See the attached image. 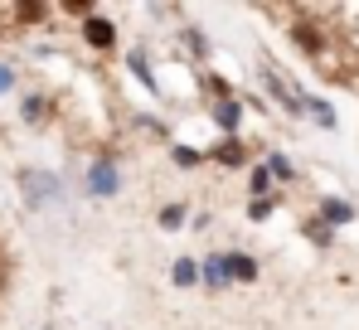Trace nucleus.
I'll return each instance as SVG.
<instances>
[{
    "mask_svg": "<svg viewBox=\"0 0 359 330\" xmlns=\"http://www.w3.org/2000/svg\"><path fill=\"white\" fill-rule=\"evenodd\" d=\"M15 185H20V194H25L29 209H59V204H63V180L54 175V170L25 165V170L15 175Z\"/></svg>",
    "mask_w": 359,
    "mask_h": 330,
    "instance_id": "obj_1",
    "label": "nucleus"
},
{
    "mask_svg": "<svg viewBox=\"0 0 359 330\" xmlns=\"http://www.w3.org/2000/svg\"><path fill=\"white\" fill-rule=\"evenodd\" d=\"M117 190H121V170H117V161L97 156V161L88 165V194H97V199H112Z\"/></svg>",
    "mask_w": 359,
    "mask_h": 330,
    "instance_id": "obj_2",
    "label": "nucleus"
},
{
    "mask_svg": "<svg viewBox=\"0 0 359 330\" xmlns=\"http://www.w3.org/2000/svg\"><path fill=\"white\" fill-rule=\"evenodd\" d=\"M262 83H267V93H272V98H277V103H282L287 112H306V98H301L297 88H292V83L282 78V68L262 63Z\"/></svg>",
    "mask_w": 359,
    "mask_h": 330,
    "instance_id": "obj_3",
    "label": "nucleus"
},
{
    "mask_svg": "<svg viewBox=\"0 0 359 330\" xmlns=\"http://www.w3.org/2000/svg\"><path fill=\"white\" fill-rule=\"evenodd\" d=\"M83 39H88L93 49H112V44H117V25L102 20V15H88V20H83Z\"/></svg>",
    "mask_w": 359,
    "mask_h": 330,
    "instance_id": "obj_4",
    "label": "nucleus"
},
{
    "mask_svg": "<svg viewBox=\"0 0 359 330\" xmlns=\"http://www.w3.org/2000/svg\"><path fill=\"white\" fill-rule=\"evenodd\" d=\"M224 282H257V258L252 253H224Z\"/></svg>",
    "mask_w": 359,
    "mask_h": 330,
    "instance_id": "obj_5",
    "label": "nucleus"
},
{
    "mask_svg": "<svg viewBox=\"0 0 359 330\" xmlns=\"http://www.w3.org/2000/svg\"><path fill=\"white\" fill-rule=\"evenodd\" d=\"M214 161H219V165H243V161H248V146H243L238 136H229V141L214 146Z\"/></svg>",
    "mask_w": 359,
    "mask_h": 330,
    "instance_id": "obj_6",
    "label": "nucleus"
},
{
    "mask_svg": "<svg viewBox=\"0 0 359 330\" xmlns=\"http://www.w3.org/2000/svg\"><path fill=\"white\" fill-rule=\"evenodd\" d=\"M214 121H219L224 131H233V126L243 121V103H233V98H224V103L214 107Z\"/></svg>",
    "mask_w": 359,
    "mask_h": 330,
    "instance_id": "obj_7",
    "label": "nucleus"
},
{
    "mask_svg": "<svg viewBox=\"0 0 359 330\" xmlns=\"http://www.w3.org/2000/svg\"><path fill=\"white\" fill-rule=\"evenodd\" d=\"M292 34H297V44L306 49V54H320V49H325V34H320L316 25H297Z\"/></svg>",
    "mask_w": 359,
    "mask_h": 330,
    "instance_id": "obj_8",
    "label": "nucleus"
},
{
    "mask_svg": "<svg viewBox=\"0 0 359 330\" xmlns=\"http://www.w3.org/2000/svg\"><path fill=\"white\" fill-rule=\"evenodd\" d=\"M350 219H355L350 204H340V199H325V204H320V223H325V228H330V223H350Z\"/></svg>",
    "mask_w": 359,
    "mask_h": 330,
    "instance_id": "obj_9",
    "label": "nucleus"
},
{
    "mask_svg": "<svg viewBox=\"0 0 359 330\" xmlns=\"http://www.w3.org/2000/svg\"><path fill=\"white\" fill-rule=\"evenodd\" d=\"M170 282H175V286H194V282H199V263H194V258H180L175 268H170Z\"/></svg>",
    "mask_w": 359,
    "mask_h": 330,
    "instance_id": "obj_10",
    "label": "nucleus"
},
{
    "mask_svg": "<svg viewBox=\"0 0 359 330\" xmlns=\"http://www.w3.org/2000/svg\"><path fill=\"white\" fill-rule=\"evenodd\" d=\"M199 277H204L209 286H224V253H214V258H204V263H199Z\"/></svg>",
    "mask_w": 359,
    "mask_h": 330,
    "instance_id": "obj_11",
    "label": "nucleus"
},
{
    "mask_svg": "<svg viewBox=\"0 0 359 330\" xmlns=\"http://www.w3.org/2000/svg\"><path fill=\"white\" fill-rule=\"evenodd\" d=\"M20 117H25L29 126H39V121L49 117V98H25V107H20Z\"/></svg>",
    "mask_w": 359,
    "mask_h": 330,
    "instance_id": "obj_12",
    "label": "nucleus"
},
{
    "mask_svg": "<svg viewBox=\"0 0 359 330\" xmlns=\"http://www.w3.org/2000/svg\"><path fill=\"white\" fill-rule=\"evenodd\" d=\"M306 112H311L320 126H335V112H330V103H320V98H306Z\"/></svg>",
    "mask_w": 359,
    "mask_h": 330,
    "instance_id": "obj_13",
    "label": "nucleus"
},
{
    "mask_svg": "<svg viewBox=\"0 0 359 330\" xmlns=\"http://www.w3.org/2000/svg\"><path fill=\"white\" fill-rule=\"evenodd\" d=\"M262 170H267V175H277V180H292V175H297V170H292V161H287V156H272V161L262 165Z\"/></svg>",
    "mask_w": 359,
    "mask_h": 330,
    "instance_id": "obj_14",
    "label": "nucleus"
},
{
    "mask_svg": "<svg viewBox=\"0 0 359 330\" xmlns=\"http://www.w3.org/2000/svg\"><path fill=\"white\" fill-rule=\"evenodd\" d=\"M199 161H204V151H194V146H175V165H184V170H194Z\"/></svg>",
    "mask_w": 359,
    "mask_h": 330,
    "instance_id": "obj_15",
    "label": "nucleus"
},
{
    "mask_svg": "<svg viewBox=\"0 0 359 330\" xmlns=\"http://www.w3.org/2000/svg\"><path fill=\"white\" fill-rule=\"evenodd\" d=\"M252 194H257V199L272 194V175H267V170H252Z\"/></svg>",
    "mask_w": 359,
    "mask_h": 330,
    "instance_id": "obj_16",
    "label": "nucleus"
},
{
    "mask_svg": "<svg viewBox=\"0 0 359 330\" xmlns=\"http://www.w3.org/2000/svg\"><path fill=\"white\" fill-rule=\"evenodd\" d=\"M306 238L325 248V243H330V228H325V223H320V219H311V223H306Z\"/></svg>",
    "mask_w": 359,
    "mask_h": 330,
    "instance_id": "obj_17",
    "label": "nucleus"
},
{
    "mask_svg": "<svg viewBox=\"0 0 359 330\" xmlns=\"http://www.w3.org/2000/svg\"><path fill=\"white\" fill-rule=\"evenodd\" d=\"M161 223H165V228L184 223V204H165V209H161Z\"/></svg>",
    "mask_w": 359,
    "mask_h": 330,
    "instance_id": "obj_18",
    "label": "nucleus"
},
{
    "mask_svg": "<svg viewBox=\"0 0 359 330\" xmlns=\"http://www.w3.org/2000/svg\"><path fill=\"white\" fill-rule=\"evenodd\" d=\"M184 44H189V49H194V54H209V39H204V34H199V29H184Z\"/></svg>",
    "mask_w": 359,
    "mask_h": 330,
    "instance_id": "obj_19",
    "label": "nucleus"
},
{
    "mask_svg": "<svg viewBox=\"0 0 359 330\" xmlns=\"http://www.w3.org/2000/svg\"><path fill=\"white\" fill-rule=\"evenodd\" d=\"M248 214H252V219H267V214H272V199H252Z\"/></svg>",
    "mask_w": 359,
    "mask_h": 330,
    "instance_id": "obj_20",
    "label": "nucleus"
},
{
    "mask_svg": "<svg viewBox=\"0 0 359 330\" xmlns=\"http://www.w3.org/2000/svg\"><path fill=\"white\" fill-rule=\"evenodd\" d=\"M10 88H15V68H10V63H0V98H5Z\"/></svg>",
    "mask_w": 359,
    "mask_h": 330,
    "instance_id": "obj_21",
    "label": "nucleus"
},
{
    "mask_svg": "<svg viewBox=\"0 0 359 330\" xmlns=\"http://www.w3.org/2000/svg\"><path fill=\"white\" fill-rule=\"evenodd\" d=\"M355 29H359V10H355Z\"/></svg>",
    "mask_w": 359,
    "mask_h": 330,
    "instance_id": "obj_22",
    "label": "nucleus"
}]
</instances>
